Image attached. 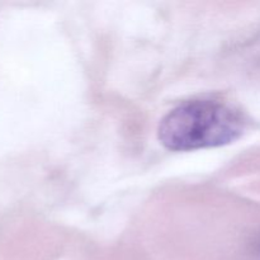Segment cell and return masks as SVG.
<instances>
[{
	"instance_id": "6da1fadb",
	"label": "cell",
	"mask_w": 260,
	"mask_h": 260,
	"mask_svg": "<svg viewBox=\"0 0 260 260\" xmlns=\"http://www.w3.org/2000/svg\"><path fill=\"white\" fill-rule=\"evenodd\" d=\"M243 126L240 114L225 103L190 101L161 119L159 139L172 151H190L230 144L240 136Z\"/></svg>"
},
{
	"instance_id": "7a4b0ae2",
	"label": "cell",
	"mask_w": 260,
	"mask_h": 260,
	"mask_svg": "<svg viewBox=\"0 0 260 260\" xmlns=\"http://www.w3.org/2000/svg\"><path fill=\"white\" fill-rule=\"evenodd\" d=\"M258 255H259V258H260V241H259V244H258Z\"/></svg>"
}]
</instances>
